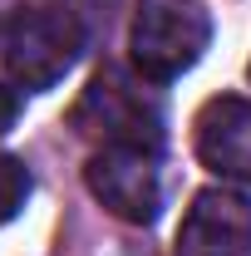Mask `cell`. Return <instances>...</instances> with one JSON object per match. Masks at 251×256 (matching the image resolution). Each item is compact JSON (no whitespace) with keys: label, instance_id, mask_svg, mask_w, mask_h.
<instances>
[{"label":"cell","instance_id":"9","mask_svg":"<svg viewBox=\"0 0 251 256\" xmlns=\"http://www.w3.org/2000/svg\"><path fill=\"white\" fill-rule=\"evenodd\" d=\"M34 0H0V25L10 20V15H20V10H30Z\"/></svg>","mask_w":251,"mask_h":256},{"label":"cell","instance_id":"7","mask_svg":"<svg viewBox=\"0 0 251 256\" xmlns=\"http://www.w3.org/2000/svg\"><path fill=\"white\" fill-rule=\"evenodd\" d=\"M30 192H34L30 168H25L20 158H10V153H0V226H5V222H15V217L25 212Z\"/></svg>","mask_w":251,"mask_h":256},{"label":"cell","instance_id":"1","mask_svg":"<svg viewBox=\"0 0 251 256\" xmlns=\"http://www.w3.org/2000/svg\"><path fill=\"white\" fill-rule=\"evenodd\" d=\"M84 50V25L60 0H34L30 10L10 15L0 25V64L15 89L44 94L79 64Z\"/></svg>","mask_w":251,"mask_h":256},{"label":"cell","instance_id":"2","mask_svg":"<svg viewBox=\"0 0 251 256\" xmlns=\"http://www.w3.org/2000/svg\"><path fill=\"white\" fill-rule=\"evenodd\" d=\"M207 40H212V20L202 0H138L128 25V60L138 79L172 84L202 60Z\"/></svg>","mask_w":251,"mask_h":256},{"label":"cell","instance_id":"3","mask_svg":"<svg viewBox=\"0 0 251 256\" xmlns=\"http://www.w3.org/2000/svg\"><path fill=\"white\" fill-rule=\"evenodd\" d=\"M148 79H128L124 69H98L94 84L79 94L69 124L98 148H158L162 153V104Z\"/></svg>","mask_w":251,"mask_h":256},{"label":"cell","instance_id":"4","mask_svg":"<svg viewBox=\"0 0 251 256\" xmlns=\"http://www.w3.org/2000/svg\"><path fill=\"white\" fill-rule=\"evenodd\" d=\"M84 182L114 217H124L133 226L158 222V212H162V158H158V148H98L84 168Z\"/></svg>","mask_w":251,"mask_h":256},{"label":"cell","instance_id":"8","mask_svg":"<svg viewBox=\"0 0 251 256\" xmlns=\"http://www.w3.org/2000/svg\"><path fill=\"white\" fill-rule=\"evenodd\" d=\"M15 118H20V94H15V89L0 79V133L15 124Z\"/></svg>","mask_w":251,"mask_h":256},{"label":"cell","instance_id":"6","mask_svg":"<svg viewBox=\"0 0 251 256\" xmlns=\"http://www.w3.org/2000/svg\"><path fill=\"white\" fill-rule=\"evenodd\" d=\"M197 158L226 182H251V98L217 94L197 114Z\"/></svg>","mask_w":251,"mask_h":256},{"label":"cell","instance_id":"5","mask_svg":"<svg viewBox=\"0 0 251 256\" xmlns=\"http://www.w3.org/2000/svg\"><path fill=\"white\" fill-rule=\"evenodd\" d=\"M172 256H251V197L236 188H202L182 212Z\"/></svg>","mask_w":251,"mask_h":256}]
</instances>
